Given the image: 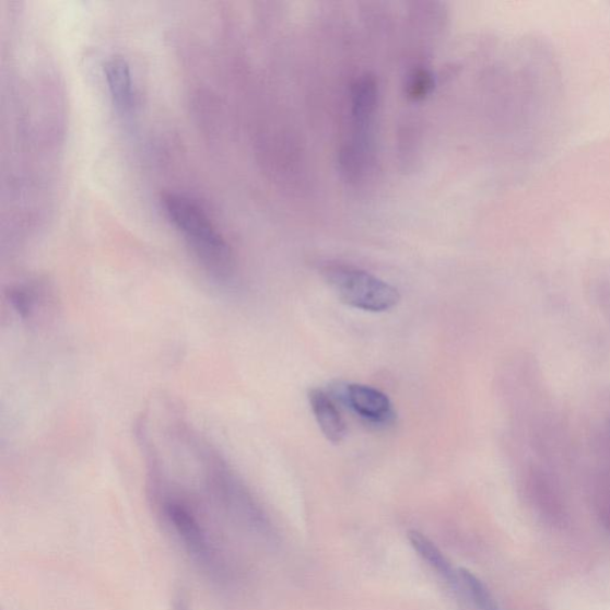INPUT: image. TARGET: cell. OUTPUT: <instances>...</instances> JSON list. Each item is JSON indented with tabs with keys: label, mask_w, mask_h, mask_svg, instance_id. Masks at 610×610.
<instances>
[{
	"label": "cell",
	"mask_w": 610,
	"mask_h": 610,
	"mask_svg": "<svg viewBox=\"0 0 610 610\" xmlns=\"http://www.w3.org/2000/svg\"><path fill=\"white\" fill-rule=\"evenodd\" d=\"M163 207L204 267L218 277H227L233 265L231 248L202 207L178 193L165 195Z\"/></svg>",
	"instance_id": "obj_1"
},
{
	"label": "cell",
	"mask_w": 610,
	"mask_h": 610,
	"mask_svg": "<svg viewBox=\"0 0 610 610\" xmlns=\"http://www.w3.org/2000/svg\"><path fill=\"white\" fill-rule=\"evenodd\" d=\"M325 280L338 298L355 309L384 313L400 303L399 291L360 269L341 263H328L322 270Z\"/></svg>",
	"instance_id": "obj_2"
},
{
	"label": "cell",
	"mask_w": 610,
	"mask_h": 610,
	"mask_svg": "<svg viewBox=\"0 0 610 610\" xmlns=\"http://www.w3.org/2000/svg\"><path fill=\"white\" fill-rule=\"evenodd\" d=\"M344 400L357 417L376 426H386L395 419L389 397L376 388L349 384L344 390Z\"/></svg>",
	"instance_id": "obj_3"
},
{
	"label": "cell",
	"mask_w": 610,
	"mask_h": 610,
	"mask_svg": "<svg viewBox=\"0 0 610 610\" xmlns=\"http://www.w3.org/2000/svg\"><path fill=\"white\" fill-rule=\"evenodd\" d=\"M309 403L326 439L340 444L347 437L348 427L333 400L324 390L313 389L309 391Z\"/></svg>",
	"instance_id": "obj_4"
},
{
	"label": "cell",
	"mask_w": 610,
	"mask_h": 610,
	"mask_svg": "<svg viewBox=\"0 0 610 610\" xmlns=\"http://www.w3.org/2000/svg\"><path fill=\"white\" fill-rule=\"evenodd\" d=\"M106 84L117 108L128 112L134 105V84L129 64L122 57H113L104 66Z\"/></svg>",
	"instance_id": "obj_5"
},
{
	"label": "cell",
	"mask_w": 610,
	"mask_h": 610,
	"mask_svg": "<svg viewBox=\"0 0 610 610\" xmlns=\"http://www.w3.org/2000/svg\"><path fill=\"white\" fill-rule=\"evenodd\" d=\"M411 547L418 552L423 562L433 570V572L445 580L446 585L455 590L458 579V568L450 563L446 555L430 540L426 536L413 530L409 533Z\"/></svg>",
	"instance_id": "obj_6"
},
{
	"label": "cell",
	"mask_w": 610,
	"mask_h": 610,
	"mask_svg": "<svg viewBox=\"0 0 610 610\" xmlns=\"http://www.w3.org/2000/svg\"><path fill=\"white\" fill-rule=\"evenodd\" d=\"M377 105V87L373 78L356 82L352 94V115L357 128L363 129L373 119Z\"/></svg>",
	"instance_id": "obj_7"
},
{
	"label": "cell",
	"mask_w": 610,
	"mask_h": 610,
	"mask_svg": "<svg viewBox=\"0 0 610 610\" xmlns=\"http://www.w3.org/2000/svg\"><path fill=\"white\" fill-rule=\"evenodd\" d=\"M455 593L461 595L477 610H501L484 583L466 568H458Z\"/></svg>",
	"instance_id": "obj_8"
},
{
	"label": "cell",
	"mask_w": 610,
	"mask_h": 610,
	"mask_svg": "<svg viewBox=\"0 0 610 610\" xmlns=\"http://www.w3.org/2000/svg\"><path fill=\"white\" fill-rule=\"evenodd\" d=\"M432 74L424 69H417L408 75L407 95L409 98L419 101L426 97L433 89Z\"/></svg>",
	"instance_id": "obj_9"
}]
</instances>
